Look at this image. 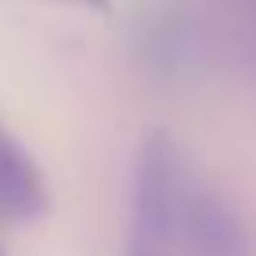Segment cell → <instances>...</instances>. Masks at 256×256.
<instances>
[{
  "instance_id": "1",
  "label": "cell",
  "mask_w": 256,
  "mask_h": 256,
  "mask_svg": "<svg viewBox=\"0 0 256 256\" xmlns=\"http://www.w3.org/2000/svg\"><path fill=\"white\" fill-rule=\"evenodd\" d=\"M177 245L188 256H248L252 241L241 215L222 196L188 181L177 215Z\"/></svg>"
},
{
  "instance_id": "2",
  "label": "cell",
  "mask_w": 256,
  "mask_h": 256,
  "mask_svg": "<svg viewBox=\"0 0 256 256\" xmlns=\"http://www.w3.org/2000/svg\"><path fill=\"white\" fill-rule=\"evenodd\" d=\"M49 211V188L38 162L0 124V218L34 222Z\"/></svg>"
},
{
  "instance_id": "3",
  "label": "cell",
  "mask_w": 256,
  "mask_h": 256,
  "mask_svg": "<svg viewBox=\"0 0 256 256\" xmlns=\"http://www.w3.org/2000/svg\"><path fill=\"white\" fill-rule=\"evenodd\" d=\"M64 4H76V8H87V12H106L110 0H64Z\"/></svg>"
},
{
  "instance_id": "4",
  "label": "cell",
  "mask_w": 256,
  "mask_h": 256,
  "mask_svg": "<svg viewBox=\"0 0 256 256\" xmlns=\"http://www.w3.org/2000/svg\"><path fill=\"white\" fill-rule=\"evenodd\" d=\"M124 256H166V252H147V248H128Z\"/></svg>"
},
{
  "instance_id": "5",
  "label": "cell",
  "mask_w": 256,
  "mask_h": 256,
  "mask_svg": "<svg viewBox=\"0 0 256 256\" xmlns=\"http://www.w3.org/2000/svg\"><path fill=\"white\" fill-rule=\"evenodd\" d=\"M0 256H4V252H0Z\"/></svg>"
}]
</instances>
